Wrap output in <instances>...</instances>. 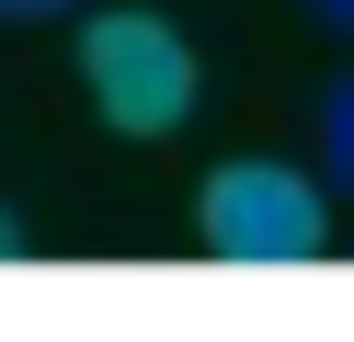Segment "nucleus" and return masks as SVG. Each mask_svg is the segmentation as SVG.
<instances>
[{
	"label": "nucleus",
	"mask_w": 354,
	"mask_h": 342,
	"mask_svg": "<svg viewBox=\"0 0 354 342\" xmlns=\"http://www.w3.org/2000/svg\"><path fill=\"white\" fill-rule=\"evenodd\" d=\"M0 263H24V217H12V205H0Z\"/></svg>",
	"instance_id": "nucleus-5"
},
{
	"label": "nucleus",
	"mask_w": 354,
	"mask_h": 342,
	"mask_svg": "<svg viewBox=\"0 0 354 342\" xmlns=\"http://www.w3.org/2000/svg\"><path fill=\"white\" fill-rule=\"evenodd\" d=\"M194 240L229 274H308L331 251V194L297 160H217L194 194Z\"/></svg>",
	"instance_id": "nucleus-1"
},
{
	"label": "nucleus",
	"mask_w": 354,
	"mask_h": 342,
	"mask_svg": "<svg viewBox=\"0 0 354 342\" xmlns=\"http://www.w3.org/2000/svg\"><path fill=\"white\" fill-rule=\"evenodd\" d=\"M308 12H320V23H331V35H354V0H308Z\"/></svg>",
	"instance_id": "nucleus-6"
},
{
	"label": "nucleus",
	"mask_w": 354,
	"mask_h": 342,
	"mask_svg": "<svg viewBox=\"0 0 354 342\" xmlns=\"http://www.w3.org/2000/svg\"><path fill=\"white\" fill-rule=\"evenodd\" d=\"M320 182H331V194H354V68L320 91Z\"/></svg>",
	"instance_id": "nucleus-3"
},
{
	"label": "nucleus",
	"mask_w": 354,
	"mask_h": 342,
	"mask_svg": "<svg viewBox=\"0 0 354 342\" xmlns=\"http://www.w3.org/2000/svg\"><path fill=\"white\" fill-rule=\"evenodd\" d=\"M57 12H80V0H0V23H57Z\"/></svg>",
	"instance_id": "nucleus-4"
},
{
	"label": "nucleus",
	"mask_w": 354,
	"mask_h": 342,
	"mask_svg": "<svg viewBox=\"0 0 354 342\" xmlns=\"http://www.w3.org/2000/svg\"><path fill=\"white\" fill-rule=\"evenodd\" d=\"M80 91H92V114L115 137H171V126H194V103H206V68H194V46L171 35V12L115 0V12L80 23Z\"/></svg>",
	"instance_id": "nucleus-2"
}]
</instances>
